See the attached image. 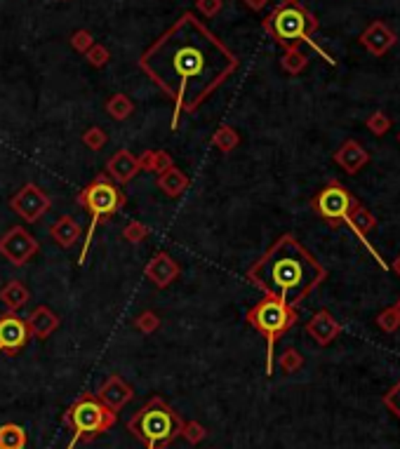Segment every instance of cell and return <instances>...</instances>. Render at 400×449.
<instances>
[{
  "instance_id": "1",
  "label": "cell",
  "mask_w": 400,
  "mask_h": 449,
  "mask_svg": "<svg viewBox=\"0 0 400 449\" xmlns=\"http://www.w3.org/2000/svg\"><path fill=\"white\" fill-rule=\"evenodd\" d=\"M238 56L224 45L194 12H184L153 45L139 56V68L172 99L177 130L184 113H196L219 85L238 71Z\"/></svg>"
},
{
  "instance_id": "2",
  "label": "cell",
  "mask_w": 400,
  "mask_h": 449,
  "mask_svg": "<svg viewBox=\"0 0 400 449\" xmlns=\"http://www.w3.org/2000/svg\"><path fill=\"white\" fill-rule=\"evenodd\" d=\"M327 270L292 233L281 235L252 266L247 280L266 297L297 309L320 282Z\"/></svg>"
},
{
  "instance_id": "3",
  "label": "cell",
  "mask_w": 400,
  "mask_h": 449,
  "mask_svg": "<svg viewBox=\"0 0 400 449\" xmlns=\"http://www.w3.org/2000/svg\"><path fill=\"white\" fill-rule=\"evenodd\" d=\"M264 31L285 49L299 47V42H309L316 52L323 54L330 64H334L332 56H327L323 49L316 45V40L311 38V35L318 31V21L299 0H283V3L264 19Z\"/></svg>"
},
{
  "instance_id": "4",
  "label": "cell",
  "mask_w": 400,
  "mask_h": 449,
  "mask_svg": "<svg viewBox=\"0 0 400 449\" xmlns=\"http://www.w3.org/2000/svg\"><path fill=\"white\" fill-rule=\"evenodd\" d=\"M182 417L163 397H151L144 407L130 417L127 431L141 440L146 449H163L182 436Z\"/></svg>"
},
{
  "instance_id": "5",
  "label": "cell",
  "mask_w": 400,
  "mask_h": 449,
  "mask_svg": "<svg viewBox=\"0 0 400 449\" xmlns=\"http://www.w3.org/2000/svg\"><path fill=\"white\" fill-rule=\"evenodd\" d=\"M76 203L90 215V226H88V233H85L81 256H78V266H83L85 259H88L92 240H95L97 226L102 224L104 219L116 215L120 208H125V193L118 188V184L109 181V176L102 174L97 176L95 181H90L88 186L76 196Z\"/></svg>"
},
{
  "instance_id": "6",
  "label": "cell",
  "mask_w": 400,
  "mask_h": 449,
  "mask_svg": "<svg viewBox=\"0 0 400 449\" xmlns=\"http://www.w3.org/2000/svg\"><path fill=\"white\" fill-rule=\"evenodd\" d=\"M116 412H111L97 395L83 393L64 417V424L71 429V443L66 449H76L78 443H90L97 436H102L111 426H116Z\"/></svg>"
},
{
  "instance_id": "7",
  "label": "cell",
  "mask_w": 400,
  "mask_h": 449,
  "mask_svg": "<svg viewBox=\"0 0 400 449\" xmlns=\"http://www.w3.org/2000/svg\"><path fill=\"white\" fill-rule=\"evenodd\" d=\"M245 320L254 327L257 332L266 339V374H273L276 362V341L283 337L290 327L297 323V309L278 301L273 297H264L247 311Z\"/></svg>"
},
{
  "instance_id": "8",
  "label": "cell",
  "mask_w": 400,
  "mask_h": 449,
  "mask_svg": "<svg viewBox=\"0 0 400 449\" xmlns=\"http://www.w3.org/2000/svg\"><path fill=\"white\" fill-rule=\"evenodd\" d=\"M49 208H52L49 196L33 181L24 184V186H21L17 193L10 198V210L17 217L24 219L26 224L40 222V219L49 212Z\"/></svg>"
},
{
  "instance_id": "9",
  "label": "cell",
  "mask_w": 400,
  "mask_h": 449,
  "mask_svg": "<svg viewBox=\"0 0 400 449\" xmlns=\"http://www.w3.org/2000/svg\"><path fill=\"white\" fill-rule=\"evenodd\" d=\"M355 205H358L355 198L339 181H330L313 200V208H316L318 215L330 219V222H344Z\"/></svg>"
},
{
  "instance_id": "10",
  "label": "cell",
  "mask_w": 400,
  "mask_h": 449,
  "mask_svg": "<svg viewBox=\"0 0 400 449\" xmlns=\"http://www.w3.org/2000/svg\"><path fill=\"white\" fill-rule=\"evenodd\" d=\"M38 240L33 238L31 233L26 231L24 226H12L10 231L3 233L0 238V256H5L12 266H24L38 254Z\"/></svg>"
},
{
  "instance_id": "11",
  "label": "cell",
  "mask_w": 400,
  "mask_h": 449,
  "mask_svg": "<svg viewBox=\"0 0 400 449\" xmlns=\"http://www.w3.org/2000/svg\"><path fill=\"white\" fill-rule=\"evenodd\" d=\"M31 341V332L24 318H19L17 313H3L0 316V353L17 355L28 346Z\"/></svg>"
},
{
  "instance_id": "12",
  "label": "cell",
  "mask_w": 400,
  "mask_h": 449,
  "mask_svg": "<svg viewBox=\"0 0 400 449\" xmlns=\"http://www.w3.org/2000/svg\"><path fill=\"white\" fill-rule=\"evenodd\" d=\"M180 273H182L180 261H177L175 256L167 254V252H158L151 261L146 263V268H144L146 280L153 282L158 289L170 287V285H172L177 277H180Z\"/></svg>"
},
{
  "instance_id": "13",
  "label": "cell",
  "mask_w": 400,
  "mask_h": 449,
  "mask_svg": "<svg viewBox=\"0 0 400 449\" xmlns=\"http://www.w3.org/2000/svg\"><path fill=\"white\" fill-rule=\"evenodd\" d=\"M396 33L384 21H372L360 35V45L367 49L372 56H384L391 47L396 45Z\"/></svg>"
},
{
  "instance_id": "14",
  "label": "cell",
  "mask_w": 400,
  "mask_h": 449,
  "mask_svg": "<svg viewBox=\"0 0 400 449\" xmlns=\"http://www.w3.org/2000/svg\"><path fill=\"white\" fill-rule=\"evenodd\" d=\"M97 397H99V400H102L111 412H116V414H118V412L123 409L125 405L134 397V390H132L130 386H127L125 379H123L120 374H111L109 379H106V381L102 383V388H99Z\"/></svg>"
},
{
  "instance_id": "15",
  "label": "cell",
  "mask_w": 400,
  "mask_h": 449,
  "mask_svg": "<svg viewBox=\"0 0 400 449\" xmlns=\"http://www.w3.org/2000/svg\"><path fill=\"white\" fill-rule=\"evenodd\" d=\"M139 172V158H134L127 148H120L106 162V176H111L113 184H130Z\"/></svg>"
},
{
  "instance_id": "16",
  "label": "cell",
  "mask_w": 400,
  "mask_h": 449,
  "mask_svg": "<svg viewBox=\"0 0 400 449\" xmlns=\"http://www.w3.org/2000/svg\"><path fill=\"white\" fill-rule=\"evenodd\" d=\"M26 325H28V332H31V339H49L52 334L59 330L61 320L59 316L49 309V306H35V309L28 313Z\"/></svg>"
},
{
  "instance_id": "17",
  "label": "cell",
  "mask_w": 400,
  "mask_h": 449,
  "mask_svg": "<svg viewBox=\"0 0 400 449\" xmlns=\"http://www.w3.org/2000/svg\"><path fill=\"white\" fill-rule=\"evenodd\" d=\"M306 332L311 334L318 346H327L339 337L341 325L334 320L330 311H318V313H313V318L306 323Z\"/></svg>"
},
{
  "instance_id": "18",
  "label": "cell",
  "mask_w": 400,
  "mask_h": 449,
  "mask_svg": "<svg viewBox=\"0 0 400 449\" xmlns=\"http://www.w3.org/2000/svg\"><path fill=\"white\" fill-rule=\"evenodd\" d=\"M370 160V153L363 148L355 139H348L339 146V151L334 153V162L348 174L360 172V167H365Z\"/></svg>"
},
{
  "instance_id": "19",
  "label": "cell",
  "mask_w": 400,
  "mask_h": 449,
  "mask_svg": "<svg viewBox=\"0 0 400 449\" xmlns=\"http://www.w3.org/2000/svg\"><path fill=\"white\" fill-rule=\"evenodd\" d=\"M81 235H83L81 224H78L76 219L69 217V215L59 217L52 226H49V238H52V240L57 242V245L64 247V249H71V247H73L76 242L81 240Z\"/></svg>"
},
{
  "instance_id": "20",
  "label": "cell",
  "mask_w": 400,
  "mask_h": 449,
  "mask_svg": "<svg viewBox=\"0 0 400 449\" xmlns=\"http://www.w3.org/2000/svg\"><path fill=\"white\" fill-rule=\"evenodd\" d=\"M0 301L5 304V309L10 313H17L31 301V292H28V287L21 280H10L0 287Z\"/></svg>"
},
{
  "instance_id": "21",
  "label": "cell",
  "mask_w": 400,
  "mask_h": 449,
  "mask_svg": "<svg viewBox=\"0 0 400 449\" xmlns=\"http://www.w3.org/2000/svg\"><path fill=\"white\" fill-rule=\"evenodd\" d=\"M158 188L170 198H180L189 188V176L180 167H170L167 172L158 174Z\"/></svg>"
},
{
  "instance_id": "22",
  "label": "cell",
  "mask_w": 400,
  "mask_h": 449,
  "mask_svg": "<svg viewBox=\"0 0 400 449\" xmlns=\"http://www.w3.org/2000/svg\"><path fill=\"white\" fill-rule=\"evenodd\" d=\"M139 167H141V172L163 174V172H167L170 167H175V160L167 151H146L139 158Z\"/></svg>"
},
{
  "instance_id": "23",
  "label": "cell",
  "mask_w": 400,
  "mask_h": 449,
  "mask_svg": "<svg viewBox=\"0 0 400 449\" xmlns=\"http://www.w3.org/2000/svg\"><path fill=\"white\" fill-rule=\"evenodd\" d=\"M106 113H109L116 123H123V120H127L134 113V104L127 95L118 92V95H113L109 102H106Z\"/></svg>"
},
{
  "instance_id": "24",
  "label": "cell",
  "mask_w": 400,
  "mask_h": 449,
  "mask_svg": "<svg viewBox=\"0 0 400 449\" xmlns=\"http://www.w3.org/2000/svg\"><path fill=\"white\" fill-rule=\"evenodd\" d=\"M26 431L17 424L0 426V449H24L26 447Z\"/></svg>"
},
{
  "instance_id": "25",
  "label": "cell",
  "mask_w": 400,
  "mask_h": 449,
  "mask_svg": "<svg viewBox=\"0 0 400 449\" xmlns=\"http://www.w3.org/2000/svg\"><path fill=\"white\" fill-rule=\"evenodd\" d=\"M281 66L285 73L299 76L306 66H309V56H306V52H302L299 47H288L285 54L281 56Z\"/></svg>"
},
{
  "instance_id": "26",
  "label": "cell",
  "mask_w": 400,
  "mask_h": 449,
  "mask_svg": "<svg viewBox=\"0 0 400 449\" xmlns=\"http://www.w3.org/2000/svg\"><path fill=\"white\" fill-rule=\"evenodd\" d=\"M240 144V134L228 125L217 127V132L212 134V146H217L221 153H231Z\"/></svg>"
},
{
  "instance_id": "27",
  "label": "cell",
  "mask_w": 400,
  "mask_h": 449,
  "mask_svg": "<svg viewBox=\"0 0 400 449\" xmlns=\"http://www.w3.org/2000/svg\"><path fill=\"white\" fill-rule=\"evenodd\" d=\"M109 141V134H106L102 127H90V130L83 132V144L90 148V151H102Z\"/></svg>"
},
{
  "instance_id": "28",
  "label": "cell",
  "mask_w": 400,
  "mask_h": 449,
  "mask_svg": "<svg viewBox=\"0 0 400 449\" xmlns=\"http://www.w3.org/2000/svg\"><path fill=\"white\" fill-rule=\"evenodd\" d=\"M278 362H281V369L285 374H295L297 369H302L304 358H302V353H299L297 348H288V351L278 358Z\"/></svg>"
},
{
  "instance_id": "29",
  "label": "cell",
  "mask_w": 400,
  "mask_h": 449,
  "mask_svg": "<svg viewBox=\"0 0 400 449\" xmlns=\"http://www.w3.org/2000/svg\"><path fill=\"white\" fill-rule=\"evenodd\" d=\"M134 327H137L141 334H153L160 327V318L155 316L153 311H144V313H139V316L134 318Z\"/></svg>"
},
{
  "instance_id": "30",
  "label": "cell",
  "mask_w": 400,
  "mask_h": 449,
  "mask_svg": "<svg viewBox=\"0 0 400 449\" xmlns=\"http://www.w3.org/2000/svg\"><path fill=\"white\" fill-rule=\"evenodd\" d=\"M85 56H88L90 66H95V68H102V66H106V64L111 61V52L102 45V42H95V45L85 52Z\"/></svg>"
},
{
  "instance_id": "31",
  "label": "cell",
  "mask_w": 400,
  "mask_h": 449,
  "mask_svg": "<svg viewBox=\"0 0 400 449\" xmlns=\"http://www.w3.org/2000/svg\"><path fill=\"white\" fill-rule=\"evenodd\" d=\"M123 238L127 242H132V245H139V242H144L148 238V226L141 222H130L123 228Z\"/></svg>"
},
{
  "instance_id": "32",
  "label": "cell",
  "mask_w": 400,
  "mask_h": 449,
  "mask_svg": "<svg viewBox=\"0 0 400 449\" xmlns=\"http://www.w3.org/2000/svg\"><path fill=\"white\" fill-rule=\"evenodd\" d=\"M367 130L377 134V137H382V134H387L391 130V118L384 111H375L372 116L367 118Z\"/></svg>"
},
{
  "instance_id": "33",
  "label": "cell",
  "mask_w": 400,
  "mask_h": 449,
  "mask_svg": "<svg viewBox=\"0 0 400 449\" xmlns=\"http://www.w3.org/2000/svg\"><path fill=\"white\" fill-rule=\"evenodd\" d=\"M180 438H184L191 445H198V443H203V440L207 438V431H205V426H200L198 421H191V424L182 426V436Z\"/></svg>"
},
{
  "instance_id": "34",
  "label": "cell",
  "mask_w": 400,
  "mask_h": 449,
  "mask_svg": "<svg viewBox=\"0 0 400 449\" xmlns=\"http://www.w3.org/2000/svg\"><path fill=\"white\" fill-rule=\"evenodd\" d=\"M95 45V35H92L88 28H78V31L71 35V47L76 49V52H88V49Z\"/></svg>"
},
{
  "instance_id": "35",
  "label": "cell",
  "mask_w": 400,
  "mask_h": 449,
  "mask_svg": "<svg viewBox=\"0 0 400 449\" xmlns=\"http://www.w3.org/2000/svg\"><path fill=\"white\" fill-rule=\"evenodd\" d=\"M377 323H380V327L384 332H396L400 327V316L396 313V309H387L380 313V318H377Z\"/></svg>"
},
{
  "instance_id": "36",
  "label": "cell",
  "mask_w": 400,
  "mask_h": 449,
  "mask_svg": "<svg viewBox=\"0 0 400 449\" xmlns=\"http://www.w3.org/2000/svg\"><path fill=\"white\" fill-rule=\"evenodd\" d=\"M196 7H198V12L203 14V17L212 19V17H217V14L221 12L224 0H196Z\"/></svg>"
},
{
  "instance_id": "37",
  "label": "cell",
  "mask_w": 400,
  "mask_h": 449,
  "mask_svg": "<svg viewBox=\"0 0 400 449\" xmlns=\"http://www.w3.org/2000/svg\"><path fill=\"white\" fill-rule=\"evenodd\" d=\"M384 405H387V407L394 412V414L400 419V381L396 383L394 388L389 390L387 395H384Z\"/></svg>"
},
{
  "instance_id": "38",
  "label": "cell",
  "mask_w": 400,
  "mask_h": 449,
  "mask_svg": "<svg viewBox=\"0 0 400 449\" xmlns=\"http://www.w3.org/2000/svg\"><path fill=\"white\" fill-rule=\"evenodd\" d=\"M242 3H245L249 10H254V12H261L264 7L269 5V0H242Z\"/></svg>"
},
{
  "instance_id": "39",
  "label": "cell",
  "mask_w": 400,
  "mask_h": 449,
  "mask_svg": "<svg viewBox=\"0 0 400 449\" xmlns=\"http://www.w3.org/2000/svg\"><path fill=\"white\" fill-rule=\"evenodd\" d=\"M394 270H396V273L400 275V254H398L396 259H394Z\"/></svg>"
},
{
  "instance_id": "40",
  "label": "cell",
  "mask_w": 400,
  "mask_h": 449,
  "mask_svg": "<svg viewBox=\"0 0 400 449\" xmlns=\"http://www.w3.org/2000/svg\"><path fill=\"white\" fill-rule=\"evenodd\" d=\"M394 309H396V313H398V316H400V299H398V301H396V306H394Z\"/></svg>"
},
{
  "instance_id": "41",
  "label": "cell",
  "mask_w": 400,
  "mask_h": 449,
  "mask_svg": "<svg viewBox=\"0 0 400 449\" xmlns=\"http://www.w3.org/2000/svg\"><path fill=\"white\" fill-rule=\"evenodd\" d=\"M61 3H69V0H61Z\"/></svg>"
},
{
  "instance_id": "42",
  "label": "cell",
  "mask_w": 400,
  "mask_h": 449,
  "mask_svg": "<svg viewBox=\"0 0 400 449\" xmlns=\"http://www.w3.org/2000/svg\"><path fill=\"white\" fill-rule=\"evenodd\" d=\"M398 139H400V137H398Z\"/></svg>"
}]
</instances>
